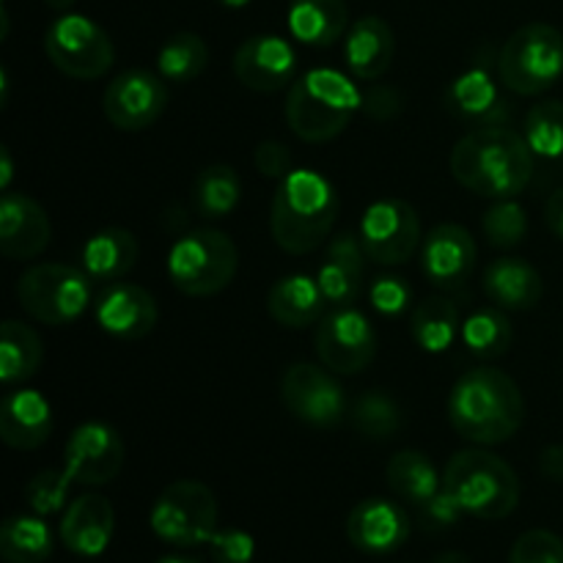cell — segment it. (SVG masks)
Wrapping results in <instances>:
<instances>
[{"label":"cell","mask_w":563,"mask_h":563,"mask_svg":"<svg viewBox=\"0 0 563 563\" xmlns=\"http://www.w3.org/2000/svg\"><path fill=\"white\" fill-rule=\"evenodd\" d=\"M451 174L465 190L504 201L517 198L533 176L526 135L509 126H476L451 152Z\"/></svg>","instance_id":"cell-1"},{"label":"cell","mask_w":563,"mask_h":563,"mask_svg":"<svg viewBox=\"0 0 563 563\" xmlns=\"http://www.w3.org/2000/svg\"><path fill=\"white\" fill-rule=\"evenodd\" d=\"M449 421L471 443L500 445L526 423V399L500 368H471L451 388Z\"/></svg>","instance_id":"cell-2"},{"label":"cell","mask_w":563,"mask_h":563,"mask_svg":"<svg viewBox=\"0 0 563 563\" xmlns=\"http://www.w3.org/2000/svg\"><path fill=\"white\" fill-rule=\"evenodd\" d=\"M339 192L333 181L308 168H295L278 181L269 207V231L280 251L306 256L317 251L339 220Z\"/></svg>","instance_id":"cell-3"},{"label":"cell","mask_w":563,"mask_h":563,"mask_svg":"<svg viewBox=\"0 0 563 563\" xmlns=\"http://www.w3.org/2000/svg\"><path fill=\"white\" fill-rule=\"evenodd\" d=\"M361 110V91L335 69H311L286 93V124L300 141H335Z\"/></svg>","instance_id":"cell-4"},{"label":"cell","mask_w":563,"mask_h":563,"mask_svg":"<svg viewBox=\"0 0 563 563\" xmlns=\"http://www.w3.org/2000/svg\"><path fill=\"white\" fill-rule=\"evenodd\" d=\"M443 489L476 520H504L520 504L515 467L484 449L456 451L443 471Z\"/></svg>","instance_id":"cell-5"},{"label":"cell","mask_w":563,"mask_h":563,"mask_svg":"<svg viewBox=\"0 0 563 563\" xmlns=\"http://www.w3.org/2000/svg\"><path fill=\"white\" fill-rule=\"evenodd\" d=\"M240 269V251L223 231L198 229L168 251V278L181 295L212 297L229 289Z\"/></svg>","instance_id":"cell-6"},{"label":"cell","mask_w":563,"mask_h":563,"mask_svg":"<svg viewBox=\"0 0 563 563\" xmlns=\"http://www.w3.org/2000/svg\"><path fill=\"white\" fill-rule=\"evenodd\" d=\"M563 75V33L548 22L522 25L506 38L498 55V77L520 97L550 91Z\"/></svg>","instance_id":"cell-7"},{"label":"cell","mask_w":563,"mask_h":563,"mask_svg":"<svg viewBox=\"0 0 563 563\" xmlns=\"http://www.w3.org/2000/svg\"><path fill=\"white\" fill-rule=\"evenodd\" d=\"M16 300L31 319L60 328L86 313L91 302V278L86 269L71 264H36L16 280Z\"/></svg>","instance_id":"cell-8"},{"label":"cell","mask_w":563,"mask_h":563,"mask_svg":"<svg viewBox=\"0 0 563 563\" xmlns=\"http://www.w3.org/2000/svg\"><path fill=\"white\" fill-rule=\"evenodd\" d=\"M154 537L174 548H198L209 544L218 533V498L201 482H174L159 493L148 515Z\"/></svg>","instance_id":"cell-9"},{"label":"cell","mask_w":563,"mask_h":563,"mask_svg":"<svg viewBox=\"0 0 563 563\" xmlns=\"http://www.w3.org/2000/svg\"><path fill=\"white\" fill-rule=\"evenodd\" d=\"M47 58L71 80H97L113 66L115 47L108 33L82 14H64L44 36Z\"/></svg>","instance_id":"cell-10"},{"label":"cell","mask_w":563,"mask_h":563,"mask_svg":"<svg viewBox=\"0 0 563 563\" xmlns=\"http://www.w3.org/2000/svg\"><path fill=\"white\" fill-rule=\"evenodd\" d=\"M357 236L366 256L383 267L407 264L423 245L421 218L405 198H379L366 207Z\"/></svg>","instance_id":"cell-11"},{"label":"cell","mask_w":563,"mask_h":563,"mask_svg":"<svg viewBox=\"0 0 563 563\" xmlns=\"http://www.w3.org/2000/svg\"><path fill=\"white\" fill-rule=\"evenodd\" d=\"M313 344L324 368L350 377L366 372L377 357V330L355 306H341L319 319Z\"/></svg>","instance_id":"cell-12"},{"label":"cell","mask_w":563,"mask_h":563,"mask_svg":"<svg viewBox=\"0 0 563 563\" xmlns=\"http://www.w3.org/2000/svg\"><path fill=\"white\" fill-rule=\"evenodd\" d=\"M280 399L297 421L317 429L339 427L350 412V399L330 368L295 363L280 379Z\"/></svg>","instance_id":"cell-13"},{"label":"cell","mask_w":563,"mask_h":563,"mask_svg":"<svg viewBox=\"0 0 563 563\" xmlns=\"http://www.w3.org/2000/svg\"><path fill=\"white\" fill-rule=\"evenodd\" d=\"M168 82L148 69H126L102 93V113L115 130H148L168 108Z\"/></svg>","instance_id":"cell-14"},{"label":"cell","mask_w":563,"mask_h":563,"mask_svg":"<svg viewBox=\"0 0 563 563\" xmlns=\"http://www.w3.org/2000/svg\"><path fill=\"white\" fill-rule=\"evenodd\" d=\"M124 443L119 432L102 421L80 423L64 449V473L80 487H102L121 473Z\"/></svg>","instance_id":"cell-15"},{"label":"cell","mask_w":563,"mask_h":563,"mask_svg":"<svg viewBox=\"0 0 563 563\" xmlns=\"http://www.w3.org/2000/svg\"><path fill=\"white\" fill-rule=\"evenodd\" d=\"M478 251L471 231L456 223H440L423 236L421 269L423 278L440 291H460L476 269Z\"/></svg>","instance_id":"cell-16"},{"label":"cell","mask_w":563,"mask_h":563,"mask_svg":"<svg viewBox=\"0 0 563 563\" xmlns=\"http://www.w3.org/2000/svg\"><path fill=\"white\" fill-rule=\"evenodd\" d=\"M297 55L286 38L258 33L245 38L234 53V75L256 93H275L295 82Z\"/></svg>","instance_id":"cell-17"},{"label":"cell","mask_w":563,"mask_h":563,"mask_svg":"<svg viewBox=\"0 0 563 563\" xmlns=\"http://www.w3.org/2000/svg\"><path fill=\"white\" fill-rule=\"evenodd\" d=\"M53 240L47 209L25 192L5 190L0 198V251L11 262L42 256Z\"/></svg>","instance_id":"cell-18"},{"label":"cell","mask_w":563,"mask_h":563,"mask_svg":"<svg viewBox=\"0 0 563 563\" xmlns=\"http://www.w3.org/2000/svg\"><path fill=\"white\" fill-rule=\"evenodd\" d=\"M412 522L399 504L388 498H366L346 517L352 548L366 555H390L405 548Z\"/></svg>","instance_id":"cell-19"},{"label":"cell","mask_w":563,"mask_h":563,"mask_svg":"<svg viewBox=\"0 0 563 563\" xmlns=\"http://www.w3.org/2000/svg\"><path fill=\"white\" fill-rule=\"evenodd\" d=\"M97 324L115 339L135 341L157 328V300L143 286L115 280L99 295L93 308Z\"/></svg>","instance_id":"cell-20"},{"label":"cell","mask_w":563,"mask_h":563,"mask_svg":"<svg viewBox=\"0 0 563 563\" xmlns=\"http://www.w3.org/2000/svg\"><path fill=\"white\" fill-rule=\"evenodd\" d=\"M115 511L104 495L86 493L66 506L60 517V542L80 559H99L113 542Z\"/></svg>","instance_id":"cell-21"},{"label":"cell","mask_w":563,"mask_h":563,"mask_svg":"<svg viewBox=\"0 0 563 563\" xmlns=\"http://www.w3.org/2000/svg\"><path fill=\"white\" fill-rule=\"evenodd\" d=\"M366 258L361 236L352 231H341L330 240L324 262L319 264L317 273V284L330 306H355L363 291V278H366Z\"/></svg>","instance_id":"cell-22"},{"label":"cell","mask_w":563,"mask_h":563,"mask_svg":"<svg viewBox=\"0 0 563 563\" xmlns=\"http://www.w3.org/2000/svg\"><path fill=\"white\" fill-rule=\"evenodd\" d=\"M445 108L462 121H471L476 126H504L509 119V108L500 99L495 77L487 64H476L462 71L445 93Z\"/></svg>","instance_id":"cell-23"},{"label":"cell","mask_w":563,"mask_h":563,"mask_svg":"<svg viewBox=\"0 0 563 563\" xmlns=\"http://www.w3.org/2000/svg\"><path fill=\"white\" fill-rule=\"evenodd\" d=\"M53 407L38 390H11L0 405V440L14 451H36L53 434Z\"/></svg>","instance_id":"cell-24"},{"label":"cell","mask_w":563,"mask_h":563,"mask_svg":"<svg viewBox=\"0 0 563 563\" xmlns=\"http://www.w3.org/2000/svg\"><path fill=\"white\" fill-rule=\"evenodd\" d=\"M396 55V38L388 22L383 16H361L352 22L344 38V60L346 69L357 80L377 82L390 69Z\"/></svg>","instance_id":"cell-25"},{"label":"cell","mask_w":563,"mask_h":563,"mask_svg":"<svg viewBox=\"0 0 563 563\" xmlns=\"http://www.w3.org/2000/svg\"><path fill=\"white\" fill-rule=\"evenodd\" d=\"M484 295L504 311H531L542 302L544 280L531 262L517 256L495 258L484 269Z\"/></svg>","instance_id":"cell-26"},{"label":"cell","mask_w":563,"mask_h":563,"mask_svg":"<svg viewBox=\"0 0 563 563\" xmlns=\"http://www.w3.org/2000/svg\"><path fill=\"white\" fill-rule=\"evenodd\" d=\"M324 306H328V300H324L317 278H308V275H286V278L275 280L267 295L269 317L280 328L289 330L317 324L324 317Z\"/></svg>","instance_id":"cell-27"},{"label":"cell","mask_w":563,"mask_h":563,"mask_svg":"<svg viewBox=\"0 0 563 563\" xmlns=\"http://www.w3.org/2000/svg\"><path fill=\"white\" fill-rule=\"evenodd\" d=\"M289 33L308 47H330L350 31L346 0H291Z\"/></svg>","instance_id":"cell-28"},{"label":"cell","mask_w":563,"mask_h":563,"mask_svg":"<svg viewBox=\"0 0 563 563\" xmlns=\"http://www.w3.org/2000/svg\"><path fill=\"white\" fill-rule=\"evenodd\" d=\"M137 253H141V247H137L135 234L119 229V225H110V229H102L93 236H88V242L82 245L80 262L91 280L115 284V280H121L135 267Z\"/></svg>","instance_id":"cell-29"},{"label":"cell","mask_w":563,"mask_h":563,"mask_svg":"<svg viewBox=\"0 0 563 563\" xmlns=\"http://www.w3.org/2000/svg\"><path fill=\"white\" fill-rule=\"evenodd\" d=\"M44 361L42 339L31 324H22L16 319H5L0 330V383L22 385L38 372Z\"/></svg>","instance_id":"cell-30"},{"label":"cell","mask_w":563,"mask_h":563,"mask_svg":"<svg viewBox=\"0 0 563 563\" xmlns=\"http://www.w3.org/2000/svg\"><path fill=\"white\" fill-rule=\"evenodd\" d=\"M192 209L203 220H223L242 203V179L231 165L214 163L198 170L192 181Z\"/></svg>","instance_id":"cell-31"},{"label":"cell","mask_w":563,"mask_h":563,"mask_svg":"<svg viewBox=\"0 0 563 563\" xmlns=\"http://www.w3.org/2000/svg\"><path fill=\"white\" fill-rule=\"evenodd\" d=\"M410 333L423 352L440 355L451 350L454 341L462 339L460 308L451 297H429L412 311Z\"/></svg>","instance_id":"cell-32"},{"label":"cell","mask_w":563,"mask_h":563,"mask_svg":"<svg viewBox=\"0 0 563 563\" xmlns=\"http://www.w3.org/2000/svg\"><path fill=\"white\" fill-rule=\"evenodd\" d=\"M385 476H388L390 489L399 498L410 500L412 506H423L443 489V476L438 473L434 462L427 454L412 449H405L390 456Z\"/></svg>","instance_id":"cell-33"},{"label":"cell","mask_w":563,"mask_h":563,"mask_svg":"<svg viewBox=\"0 0 563 563\" xmlns=\"http://www.w3.org/2000/svg\"><path fill=\"white\" fill-rule=\"evenodd\" d=\"M53 548V531L42 515H14L0 528V555L5 563H44Z\"/></svg>","instance_id":"cell-34"},{"label":"cell","mask_w":563,"mask_h":563,"mask_svg":"<svg viewBox=\"0 0 563 563\" xmlns=\"http://www.w3.org/2000/svg\"><path fill=\"white\" fill-rule=\"evenodd\" d=\"M462 344L476 357H484V361L504 357L511 346V322L504 308H476L462 322Z\"/></svg>","instance_id":"cell-35"},{"label":"cell","mask_w":563,"mask_h":563,"mask_svg":"<svg viewBox=\"0 0 563 563\" xmlns=\"http://www.w3.org/2000/svg\"><path fill=\"white\" fill-rule=\"evenodd\" d=\"M209 64V47L198 33L179 31L159 47L157 75L165 82H190L203 75Z\"/></svg>","instance_id":"cell-36"},{"label":"cell","mask_w":563,"mask_h":563,"mask_svg":"<svg viewBox=\"0 0 563 563\" xmlns=\"http://www.w3.org/2000/svg\"><path fill=\"white\" fill-rule=\"evenodd\" d=\"M352 423H355L357 432L366 440H390L405 423V416H401V407L396 405L394 396H388L385 390H366V394L357 396L352 401Z\"/></svg>","instance_id":"cell-37"},{"label":"cell","mask_w":563,"mask_h":563,"mask_svg":"<svg viewBox=\"0 0 563 563\" xmlns=\"http://www.w3.org/2000/svg\"><path fill=\"white\" fill-rule=\"evenodd\" d=\"M526 141L533 154L544 159L563 157V102L561 99H544L528 110Z\"/></svg>","instance_id":"cell-38"},{"label":"cell","mask_w":563,"mask_h":563,"mask_svg":"<svg viewBox=\"0 0 563 563\" xmlns=\"http://www.w3.org/2000/svg\"><path fill=\"white\" fill-rule=\"evenodd\" d=\"M482 229L493 247H517L528 234V214L515 198H504L484 212Z\"/></svg>","instance_id":"cell-39"},{"label":"cell","mask_w":563,"mask_h":563,"mask_svg":"<svg viewBox=\"0 0 563 563\" xmlns=\"http://www.w3.org/2000/svg\"><path fill=\"white\" fill-rule=\"evenodd\" d=\"M69 489L71 482L64 473V467H60V471H44L31 478V484L25 487V500L33 509V515L47 517L64 509Z\"/></svg>","instance_id":"cell-40"},{"label":"cell","mask_w":563,"mask_h":563,"mask_svg":"<svg viewBox=\"0 0 563 563\" xmlns=\"http://www.w3.org/2000/svg\"><path fill=\"white\" fill-rule=\"evenodd\" d=\"M509 563H563V539L544 528L526 531L511 548Z\"/></svg>","instance_id":"cell-41"},{"label":"cell","mask_w":563,"mask_h":563,"mask_svg":"<svg viewBox=\"0 0 563 563\" xmlns=\"http://www.w3.org/2000/svg\"><path fill=\"white\" fill-rule=\"evenodd\" d=\"M368 297L383 317H401L412 306V286L399 275H379L368 289Z\"/></svg>","instance_id":"cell-42"},{"label":"cell","mask_w":563,"mask_h":563,"mask_svg":"<svg viewBox=\"0 0 563 563\" xmlns=\"http://www.w3.org/2000/svg\"><path fill=\"white\" fill-rule=\"evenodd\" d=\"M207 548L214 563H251L256 555V542L251 533L240 528H218Z\"/></svg>","instance_id":"cell-43"},{"label":"cell","mask_w":563,"mask_h":563,"mask_svg":"<svg viewBox=\"0 0 563 563\" xmlns=\"http://www.w3.org/2000/svg\"><path fill=\"white\" fill-rule=\"evenodd\" d=\"M361 110L374 121H390L401 113V93L394 86L372 82L361 93Z\"/></svg>","instance_id":"cell-44"},{"label":"cell","mask_w":563,"mask_h":563,"mask_svg":"<svg viewBox=\"0 0 563 563\" xmlns=\"http://www.w3.org/2000/svg\"><path fill=\"white\" fill-rule=\"evenodd\" d=\"M253 163H256V170L267 179H286L291 174V152L280 141H262L253 152Z\"/></svg>","instance_id":"cell-45"},{"label":"cell","mask_w":563,"mask_h":563,"mask_svg":"<svg viewBox=\"0 0 563 563\" xmlns=\"http://www.w3.org/2000/svg\"><path fill=\"white\" fill-rule=\"evenodd\" d=\"M418 511H421V520L427 528H451L462 515H465V511L460 509V504H456L445 489H440L432 500L418 506Z\"/></svg>","instance_id":"cell-46"},{"label":"cell","mask_w":563,"mask_h":563,"mask_svg":"<svg viewBox=\"0 0 563 563\" xmlns=\"http://www.w3.org/2000/svg\"><path fill=\"white\" fill-rule=\"evenodd\" d=\"M539 467L553 482H563V445H548L539 456Z\"/></svg>","instance_id":"cell-47"},{"label":"cell","mask_w":563,"mask_h":563,"mask_svg":"<svg viewBox=\"0 0 563 563\" xmlns=\"http://www.w3.org/2000/svg\"><path fill=\"white\" fill-rule=\"evenodd\" d=\"M544 220H548V229L563 240V187L550 196L548 207H544Z\"/></svg>","instance_id":"cell-48"},{"label":"cell","mask_w":563,"mask_h":563,"mask_svg":"<svg viewBox=\"0 0 563 563\" xmlns=\"http://www.w3.org/2000/svg\"><path fill=\"white\" fill-rule=\"evenodd\" d=\"M0 159H3V174H0V187H3V190H9L11 174H14V165H11V152H9V146L0 148Z\"/></svg>","instance_id":"cell-49"},{"label":"cell","mask_w":563,"mask_h":563,"mask_svg":"<svg viewBox=\"0 0 563 563\" xmlns=\"http://www.w3.org/2000/svg\"><path fill=\"white\" fill-rule=\"evenodd\" d=\"M434 563H471L465 553H456V550H451V553H443L440 559H434Z\"/></svg>","instance_id":"cell-50"},{"label":"cell","mask_w":563,"mask_h":563,"mask_svg":"<svg viewBox=\"0 0 563 563\" xmlns=\"http://www.w3.org/2000/svg\"><path fill=\"white\" fill-rule=\"evenodd\" d=\"M157 563H198V561L190 559V555H168V559H163Z\"/></svg>","instance_id":"cell-51"},{"label":"cell","mask_w":563,"mask_h":563,"mask_svg":"<svg viewBox=\"0 0 563 563\" xmlns=\"http://www.w3.org/2000/svg\"><path fill=\"white\" fill-rule=\"evenodd\" d=\"M44 3H47L49 9H58V11H64V9H69V5L75 3V0H44Z\"/></svg>","instance_id":"cell-52"},{"label":"cell","mask_w":563,"mask_h":563,"mask_svg":"<svg viewBox=\"0 0 563 563\" xmlns=\"http://www.w3.org/2000/svg\"><path fill=\"white\" fill-rule=\"evenodd\" d=\"M220 3H223L225 9H245V5H251V0H220Z\"/></svg>","instance_id":"cell-53"}]
</instances>
